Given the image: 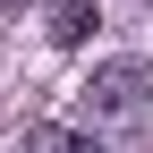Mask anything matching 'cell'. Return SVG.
Wrapping results in <instances>:
<instances>
[{"label": "cell", "mask_w": 153, "mask_h": 153, "mask_svg": "<svg viewBox=\"0 0 153 153\" xmlns=\"http://www.w3.org/2000/svg\"><path fill=\"white\" fill-rule=\"evenodd\" d=\"M85 111H94V119H136V111H145V68H136V60L94 68V76H85Z\"/></svg>", "instance_id": "6da1fadb"}, {"label": "cell", "mask_w": 153, "mask_h": 153, "mask_svg": "<svg viewBox=\"0 0 153 153\" xmlns=\"http://www.w3.org/2000/svg\"><path fill=\"white\" fill-rule=\"evenodd\" d=\"M0 9H26V0H0Z\"/></svg>", "instance_id": "277c9868"}, {"label": "cell", "mask_w": 153, "mask_h": 153, "mask_svg": "<svg viewBox=\"0 0 153 153\" xmlns=\"http://www.w3.org/2000/svg\"><path fill=\"white\" fill-rule=\"evenodd\" d=\"M43 34H51L60 51H76V43L94 34V0H43Z\"/></svg>", "instance_id": "7a4b0ae2"}, {"label": "cell", "mask_w": 153, "mask_h": 153, "mask_svg": "<svg viewBox=\"0 0 153 153\" xmlns=\"http://www.w3.org/2000/svg\"><path fill=\"white\" fill-rule=\"evenodd\" d=\"M26 153H102V145L76 136V128H60V119H34L26 128Z\"/></svg>", "instance_id": "3957f363"}]
</instances>
